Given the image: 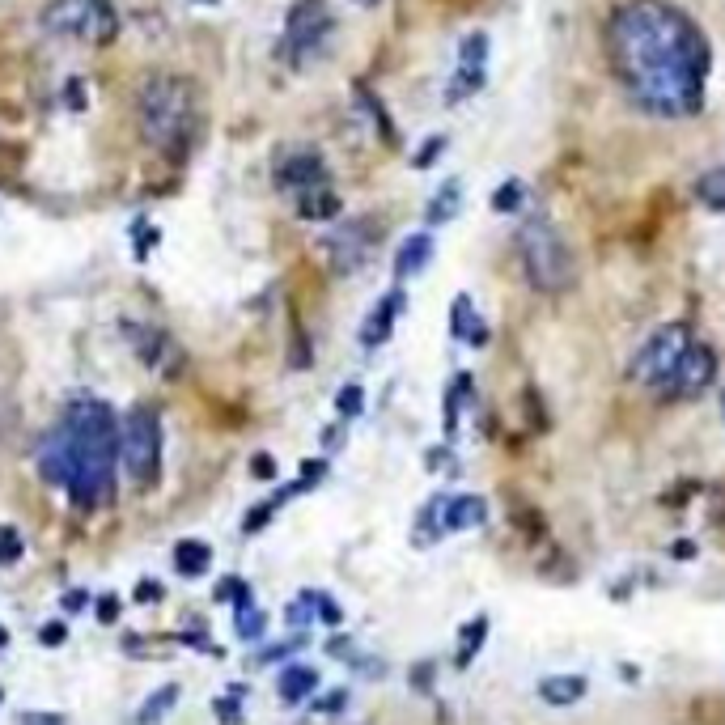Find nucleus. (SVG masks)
<instances>
[{"instance_id": "nucleus-6", "label": "nucleus", "mask_w": 725, "mask_h": 725, "mask_svg": "<svg viewBox=\"0 0 725 725\" xmlns=\"http://www.w3.org/2000/svg\"><path fill=\"white\" fill-rule=\"evenodd\" d=\"M43 30L73 43H111L119 34V13L111 0H51L43 9Z\"/></svg>"}, {"instance_id": "nucleus-27", "label": "nucleus", "mask_w": 725, "mask_h": 725, "mask_svg": "<svg viewBox=\"0 0 725 725\" xmlns=\"http://www.w3.org/2000/svg\"><path fill=\"white\" fill-rule=\"evenodd\" d=\"M437 539H446V530H441V497H429V505L416 518V547H429Z\"/></svg>"}, {"instance_id": "nucleus-28", "label": "nucleus", "mask_w": 725, "mask_h": 725, "mask_svg": "<svg viewBox=\"0 0 725 725\" xmlns=\"http://www.w3.org/2000/svg\"><path fill=\"white\" fill-rule=\"evenodd\" d=\"M318 620V590H302L293 598V603L285 607V624L289 628H310Z\"/></svg>"}, {"instance_id": "nucleus-22", "label": "nucleus", "mask_w": 725, "mask_h": 725, "mask_svg": "<svg viewBox=\"0 0 725 725\" xmlns=\"http://www.w3.org/2000/svg\"><path fill=\"white\" fill-rule=\"evenodd\" d=\"M484 81H488V64H463L458 60L454 68V77L446 85V106H458V102H467L484 90Z\"/></svg>"}, {"instance_id": "nucleus-49", "label": "nucleus", "mask_w": 725, "mask_h": 725, "mask_svg": "<svg viewBox=\"0 0 725 725\" xmlns=\"http://www.w3.org/2000/svg\"><path fill=\"white\" fill-rule=\"evenodd\" d=\"M0 649H9V628H0Z\"/></svg>"}, {"instance_id": "nucleus-3", "label": "nucleus", "mask_w": 725, "mask_h": 725, "mask_svg": "<svg viewBox=\"0 0 725 725\" xmlns=\"http://www.w3.org/2000/svg\"><path fill=\"white\" fill-rule=\"evenodd\" d=\"M136 123L149 149L166 157H183L200 128L196 85L179 73H149L136 85Z\"/></svg>"}, {"instance_id": "nucleus-36", "label": "nucleus", "mask_w": 725, "mask_h": 725, "mask_svg": "<svg viewBox=\"0 0 725 725\" xmlns=\"http://www.w3.org/2000/svg\"><path fill=\"white\" fill-rule=\"evenodd\" d=\"M441 153H446V136H429V140H424V149L416 153V162H412V166H416V170H429Z\"/></svg>"}, {"instance_id": "nucleus-51", "label": "nucleus", "mask_w": 725, "mask_h": 725, "mask_svg": "<svg viewBox=\"0 0 725 725\" xmlns=\"http://www.w3.org/2000/svg\"><path fill=\"white\" fill-rule=\"evenodd\" d=\"M721 416H725V391H721Z\"/></svg>"}, {"instance_id": "nucleus-48", "label": "nucleus", "mask_w": 725, "mask_h": 725, "mask_svg": "<svg viewBox=\"0 0 725 725\" xmlns=\"http://www.w3.org/2000/svg\"><path fill=\"white\" fill-rule=\"evenodd\" d=\"M675 556L687 560V556H696V547H692V543H675Z\"/></svg>"}, {"instance_id": "nucleus-5", "label": "nucleus", "mask_w": 725, "mask_h": 725, "mask_svg": "<svg viewBox=\"0 0 725 725\" xmlns=\"http://www.w3.org/2000/svg\"><path fill=\"white\" fill-rule=\"evenodd\" d=\"M162 412L153 403H132L119 424V463L136 492H149L162 480Z\"/></svg>"}, {"instance_id": "nucleus-8", "label": "nucleus", "mask_w": 725, "mask_h": 725, "mask_svg": "<svg viewBox=\"0 0 725 725\" xmlns=\"http://www.w3.org/2000/svg\"><path fill=\"white\" fill-rule=\"evenodd\" d=\"M687 344H692V327H687V323H666V327H658L641 348H636V357L628 365V378L636 386H645L649 395H658L662 382L675 374V365H679V357L687 352Z\"/></svg>"}, {"instance_id": "nucleus-16", "label": "nucleus", "mask_w": 725, "mask_h": 725, "mask_svg": "<svg viewBox=\"0 0 725 725\" xmlns=\"http://www.w3.org/2000/svg\"><path fill=\"white\" fill-rule=\"evenodd\" d=\"M429 259H433V234H429V229L408 234V238L399 242V251H395V280L420 276L424 268H429Z\"/></svg>"}, {"instance_id": "nucleus-14", "label": "nucleus", "mask_w": 725, "mask_h": 725, "mask_svg": "<svg viewBox=\"0 0 725 725\" xmlns=\"http://www.w3.org/2000/svg\"><path fill=\"white\" fill-rule=\"evenodd\" d=\"M488 522V501L475 492H458V497H441V530L458 535V530H475Z\"/></svg>"}, {"instance_id": "nucleus-32", "label": "nucleus", "mask_w": 725, "mask_h": 725, "mask_svg": "<svg viewBox=\"0 0 725 725\" xmlns=\"http://www.w3.org/2000/svg\"><path fill=\"white\" fill-rule=\"evenodd\" d=\"M212 598H217V603H234V611H238V607H251V586H246L242 577H221Z\"/></svg>"}, {"instance_id": "nucleus-44", "label": "nucleus", "mask_w": 725, "mask_h": 725, "mask_svg": "<svg viewBox=\"0 0 725 725\" xmlns=\"http://www.w3.org/2000/svg\"><path fill=\"white\" fill-rule=\"evenodd\" d=\"M132 598L136 603H157V598H162V586H157V581H140Z\"/></svg>"}, {"instance_id": "nucleus-46", "label": "nucleus", "mask_w": 725, "mask_h": 725, "mask_svg": "<svg viewBox=\"0 0 725 725\" xmlns=\"http://www.w3.org/2000/svg\"><path fill=\"white\" fill-rule=\"evenodd\" d=\"M64 102H73V111H81L85 98H81V81H68L64 85Z\"/></svg>"}, {"instance_id": "nucleus-31", "label": "nucleus", "mask_w": 725, "mask_h": 725, "mask_svg": "<svg viewBox=\"0 0 725 725\" xmlns=\"http://www.w3.org/2000/svg\"><path fill=\"white\" fill-rule=\"evenodd\" d=\"M263 628H268V615H263L255 603L251 607H238L234 611V632L242 636V641H259Z\"/></svg>"}, {"instance_id": "nucleus-30", "label": "nucleus", "mask_w": 725, "mask_h": 725, "mask_svg": "<svg viewBox=\"0 0 725 725\" xmlns=\"http://www.w3.org/2000/svg\"><path fill=\"white\" fill-rule=\"evenodd\" d=\"M242 696H246V687L242 683H229V692L212 700V713H217L221 725H238L242 721Z\"/></svg>"}, {"instance_id": "nucleus-23", "label": "nucleus", "mask_w": 725, "mask_h": 725, "mask_svg": "<svg viewBox=\"0 0 725 725\" xmlns=\"http://www.w3.org/2000/svg\"><path fill=\"white\" fill-rule=\"evenodd\" d=\"M170 556H174V569H179V577H204L208 564H212V547L204 539H179Z\"/></svg>"}, {"instance_id": "nucleus-47", "label": "nucleus", "mask_w": 725, "mask_h": 725, "mask_svg": "<svg viewBox=\"0 0 725 725\" xmlns=\"http://www.w3.org/2000/svg\"><path fill=\"white\" fill-rule=\"evenodd\" d=\"M323 446H327V450H335V446H344V429H327V437H323Z\"/></svg>"}, {"instance_id": "nucleus-42", "label": "nucleus", "mask_w": 725, "mask_h": 725, "mask_svg": "<svg viewBox=\"0 0 725 725\" xmlns=\"http://www.w3.org/2000/svg\"><path fill=\"white\" fill-rule=\"evenodd\" d=\"M251 475H255V480H276V458L272 454H255Z\"/></svg>"}, {"instance_id": "nucleus-24", "label": "nucleus", "mask_w": 725, "mask_h": 725, "mask_svg": "<svg viewBox=\"0 0 725 725\" xmlns=\"http://www.w3.org/2000/svg\"><path fill=\"white\" fill-rule=\"evenodd\" d=\"M179 696H183V687L179 683H166V687H157V692L140 704L136 709V717H132V725H162L170 713H174V704H179Z\"/></svg>"}, {"instance_id": "nucleus-10", "label": "nucleus", "mask_w": 725, "mask_h": 725, "mask_svg": "<svg viewBox=\"0 0 725 725\" xmlns=\"http://www.w3.org/2000/svg\"><path fill=\"white\" fill-rule=\"evenodd\" d=\"M713 382H717V352H713L709 344H704V340H692V344H687V352L679 357L675 374H670V378L662 382L658 399H666V403L700 399Z\"/></svg>"}, {"instance_id": "nucleus-20", "label": "nucleus", "mask_w": 725, "mask_h": 725, "mask_svg": "<svg viewBox=\"0 0 725 725\" xmlns=\"http://www.w3.org/2000/svg\"><path fill=\"white\" fill-rule=\"evenodd\" d=\"M488 628H492L488 615H475V620H467L463 628H458V645H454V666L458 670H467L475 658H480V649L488 641Z\"/></svg>"}, {"instance_id": "nucleus-41", "label": "nucleus", "mask_w": 725, "mask_h": 725, "mask_svg": "<svg viewBox=\"0 0 725 725\" xmlns=\"http://www.w3.org/2000/svg\"><path fill=\"white\" fill-rule=\"evenodd\" d=\"M348 692H327L323 700H314V713H344Z\"/></svg>"}, {"instance_id": "nucleus-15", "label": "nucleus", "mask_w": 725, "mask_h": 725, "mask_svg": "<svg viewBox=\"0 0 725 725\" xmlns=\"http://www.w3.org/2000/svg\"><path fill=\"white\" fill-rule=\"evenodd\" d=\"M450 335H454V340H463L467 348H484L488 344V323H484V314L475 310L471 293L454 297V306H450Z\"/></svg>"}, {"instance_id": "nucleus-17", "label": "nucleus", "mask_w": 725, "mask_h": 725, "mask_svg": "<svg viewBox=\"0 0 725 725\" xmlns=\"http://www.w3.org/2000/svg\"><path fill=\"white\" fill-rule=\"evenodd\" d=\"M586 692H590L586 675H547V679H539V700L552 704V709H573V704L586 700Z\"/></svg>"}, {"instance_id": "nucleus-19", "label": "nucleus", "mask_w": 725, "mask_h": 725, "mask_svg": "<svg viewBox=\"0 0 725 725\" xmlns=\"http://www.w3.org/2000/svg\"><path fill=\"white\" fill-rule=\"evenodd\" d=\"M314 687H318V670L306 666V662H293L280 670V679H276V692L285 704H306L314 696Z\"/></svg>"}, {"instance_id": "nucleus-26", "label": "nucleus", "mask_w": 725, "mask_h": 725, "mask_svg": "<svg viewBox=\"0 0 725 725\" xmlns=\"http://www.w3.org/2000/svg\"><path fill=\"white\" fill-rule=\"evenodd\" d=\"M696 200L704 208H713V212H725V166L700 174V179H696Z\"/></svg>"}, {"instance_id": "nucleus-12", "label": "nucleus", "mask_w": 725, "mask_h": 725, "mask_svg": "<svg viewBox=\"0 0 725 725\" xmlns=\"http://www.w3.org/2000/svg\"><path fill=\"white\" fill-rule=\"evenodd\" d=\"M119 327H123V340H128L132 357L145 365V369H153V374H162L166 361H170V352H174L170 331L153 327V323H132V318H123Z\"/></svg>"}, {"instance_id": "nucleus-21", "label": "nucleus", "mask_w": 725, "mask_h": 725, "mask_svg": "<svg viewBox=\"0 0 725 725\" xmlns=\"http://www.w3.org/2000/svg\"><path fill=\"white\" fill-rule=\"evenodd\" d=\"M458 208H463V183L450 179V183H441V187L433 191L429 208H424V225H429V229L446 225V221H454V217H458Z\"/></svg>"}, {"instance_id": "nucleus-37", "label": "nucleus", "mask_w": 725, "mask_h": 725, "mask_svg": "<svg viewBox=\"0 0 725 725\" xmlns=\"http://www.w3.org/2000/svg\"><path fill=\"white\" fill-rule=\"evenodd\" d=\"M39 641H43L47 649H60V645L68 641V620H51V624H43V628H39Z\"/></svg>"}, {"instance_id": "nucleus-38", "label": "nucleus", "mask_w": 725, "mask_h": 725, "mask_svg": "<svg viewBox=\"0 0 725 725\" xmlns=\"http://www.w3.org/2000/svg\"><path fill=\"white\" fill-rule=\"evenodd\" d=\"M306 645V636H293V641H280V645H268L259 653V662H280V658H289V653H297Z\"/></svg>"}, {"instance_id": "nucleus-11", "label": "nucleus", "mask_w": 725, "mask_h": 725, "mask_svg": "<svg viewBox=\"0 0 725 725\" xmlns=\"http://www.w3.org/2000/svg\"><path fill=\"white\" fill-rule=\"evenodd\" d=\"M272 183H276L280 196L297 200V196H306V191H314V187H327L331 174H327V162L314 149H285L272 162Z\"/></svg>"}, {"instance_id": "nucleus-4", "label": "nucleus", "mask_w": 725, "mask_h": 725, "mask_svg": "<svg viewBox=\"0 0 725 725\" xmlns=\"http://www.w3.org/2000/svg\"><path fill=\"white\" fill-rule=\"evenodd\" d=\"M514 246H518L526 285L535 289V293H552L556 297L564 289H573L577 263H573L569 242H564L560 229L552 225V217H543V212H530V217L518 225Z\"/></svg>"}, {"instance_id": "nucleus-1", "label": "nucleus", "mask_w": 725, "mask_h": 725, "mask_svg": "<svg viewBox=\"0 0 725 725\" xmlns=\"http://www.w3.org/2000/svg\"><path fill=\"white\" fill-rule=\"evenodd\" d=\"M611 68L653 119H687L704 106L713 51L704 30L670 0H628L607 26Z\"/></svg>"}, {"instance_id": "nucleus-35", "label": "nucleus", "mask_w": 725, "mask_h": 725, "mask_svg": "<svg viewBox=\"0 0 725 725\" xmlns=\"http://www.w3.org/2000/svg\"><path fill=\"white\" fill-rule=\"evenodd\" d=\"M327 475V458H310V463H302V475H297V492H310L318 480Z\"/></svg>"}, {"instance_id": "nucleus-2", "label": "nucleus", "mask_w": 725, "mask_h": 725, "mask_svg": "<svg viewBox=\"0 0 725 725\" xmlns=\"http://www.w3.org/2000/svg\"><path fill=\"white\" fill-rule=\"evenodd\" d=\"M119 424L115 412L94 395H73L60 420L39 441V471L77 509H98L115 501Z\"/></svg>"}, {"instance_id": "nucleus-18", "label": "nucleus", "mask_w": 725, "mask_h": 725, "mask_svg": "<svg viewBox=\"0 0 725 725\" xmlns=\"http://www.w3.org/2000/svg\"><path fill=\"white\" fill-rule=\"evenodd\" d=\"M293 212H297L302 221H318V225H323V221H335V217H340V212H344V200H340V191L327 183V187H314V191H306V196H297V200H293Z\"/></svg>"}, {"instance_id": "nucleus-25", "label": "nucleus", "mask_w": 725, "mask_h": 725, "mask_svg": "<svg viewBox=\"0 0 725 725\" xmlns=\"http://www.w3.org/2000/svg\"><path fill=\"white\" fill-rule=\"evenodd\" d=\"M471 403V374H458L446 386V441H454L458 420H463V408Z\"/></svg>"}, {"instance_id": "nucleus-34", "label": "nucleus", "mask_w": 725, "mask_h": 725, "mask_svg": "<svg viewBox=\"0 0 725 725\" xmlns=\"http://www.w3.org/2000/svg\"><path fill=\"white\" fill-rule=\"evenodd\" d=\"M335 412H340L344 420H352V416H361V412H365V391H361L357 382L340 386V395H335Z\"/></svg>"}, {"instance_id": "nucleus-9", "label": "nucleus", "mask_w": 725, "mask_h": 725, "mask_svg": "<svg viewBox=\"0 0 725 725\" xmlns=\"http://www.w3.org/2000/svg\"><path fill=\"white\" fill-rule=\"evenodd\" d=\"M382 238V229L378 221H369V217H352V221H340L335 229H327V238H323V251L331 259V268L335 272H361L369 255H374V246Z\"/></svg>"}, {"instance_id": "nucleus-45", "label": "nucleus", "mask_w": 725, "mask_h": 725, "mask_svg": "<svg viewBox=\"0 0 725 725\" xmlns=\"http://www.w3.org/2000/svg\"><path fill=\"white\" fill-rule=\"evenodd\" d=\"M60 607H64L68 615H77V611L85 607V590H68V594L60 598Z\"/></svg>"}, {"instance_id": "nucleus-39", "label": "nucleus", "mask_w": 725, "mask_h": 725, "mask_svg": "<svg viewBox=\"0 0 725 725\" xmlns=\"http://www.w3.org/2000/svg\"><path fill=\"white\" fill-rule=\"evenodd\" d=\"M318 620L331 624V628H340V624H344L340 603H335V598H327V594H318Z\"/></svg>"}, {"instance_id": "nucleus-43", "label": "nucleus", "mask_w": 725, "mask_h": 725, "mask_svg": "<svg viewBox=\"0 0 725 725\" xmlns=\"http://www.w3.org/2000/svg\"><path fill=\"white\" fill-rule=\"evenodd\" d=\"M17 725H64V717L60 713H22Z\"/></svg>"}, {"instance_id": "nucleus-40", "label": "nucleus", "mask_w": 725, "mask_h": 725, "mask_svg": "<svg viewBox=\"0 0 725 725\" xmlns=\"http://www.w3.org/2000/svg\"><path fill=\"white\" fill-rule=\"evenodd\" d=\"M94 611H98V624H119V611H123V603H119L115 594H102Z\"/></svg>"}, {"instance_id": "nucleus-33", "label": "nucleus", "mask_w": 725, "mask_h": 725, "mask_svg": "<svg viewBox=\"0 0 725 725\" xmlns=\"http://www.w3.org/2000/svg\"><path fill=\"white\" fill-rule=\"evenodd\" d=\"M22 556H26V543L17 535V526H0V569H9Z\"/></svg>"}, {"instance_id": "nucleus-13", "label": "nucleus", "mask_w": 725, "mask_h": 725, "mask_svg": "<svg viewBox=\"0 0 725 725\" xmlns=\"http://www.w3.org/2000/svg\"><path fill=\"white\" fill-rule=\"evenodd\" d=\"M403 310H408V293H403V289L382 293L378 306L369 310L365 323H361V344H365V348H382V344L395 335V323H399Z\"/></svg>"}, {"instance_id": "nucleus-50", "label": "nucleus", "mask_w": 725, "mask_h": 725, "mask_svg": "<svg viewBox=\"0 0 725 725\" xmlns=\"http://www.w3.org/2000/svg\"><path fill=\"white\" fill-rule=\"evenodd\" d=\"M357 5H365V9H374V5H382V0H357Z\"/></svg>"}, {"instance_id": "nucleus-29", "label": "nucleus", "mask_w": 725, "mask_h": 725, "mask_svg": "<svg viewBox=\"0 0 725 725\" xmlns=\"http://www.w3.org/2000/svg\"><path fill=\"white\" fill-rule=\"evenodd\" d=\"M492 212H522L526 208V183L522 179H505L497 191H492Z\"/></svg>"}, {"instance_id": "nucleus-7", "label": "nucleus", "mask_w": 725, "mask_h": 725, "mask_svg": "<svg viewBox=\"0 0 725 725\" xmlns=\"http://www.w3.org/2000/svg\"><path fill=\"white\" fill-rule=\"evenodd\" d=\"M335 34V17L327 0H293L285 17V34H280V60L302 68L314 56H323V47Z\"/></svg>"}]
</instances>
